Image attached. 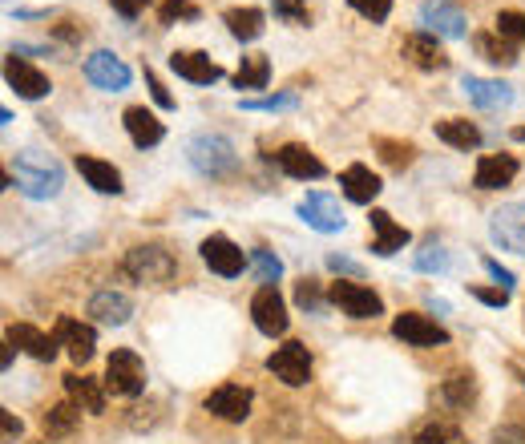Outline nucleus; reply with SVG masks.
Returning <instances> with one entry per match:
<instances>
[{
	"label": "nucleus",
	"instance_id": "9d476101",
	"mask_svg": "<svg viewBox=\"0 0 525 444\" xmlns=\"http://www.w3.org/2000/svg\"><path fill=\"white\" fill-rule=\"evenodd\" d=\"M130 65L122 61V57H114L110 49H97V53H89L85 57V81L93 85V89H105V93H122V89H130Z\"/></svg>",
	"mask_w": 525,
	"mask_h": 444
},
{
	"label": "nucleus",
	"instance_id": "6e6552de",
	"mask_svg": "<svg viewBox=\"0 0 525 444\" xmlns=\"http://www.w3.org/2000/svg\"><path fill=\"white\" fill-rule=\"evenodd\" d=\"M489 235L501 251L525 255V202H505L489 214Z\"/></svg>",
	"mask_w": 525,
	"mask_h": 444
},
{
	"label": "nucleus",
	"instance_id": "de8ad7c7",
	"mask_svg": "<svg viewBox=\"0 0 525 444\" xmlns=\"http://www.w3.org/2000/svg\"><path fill=\"white\" fill-rule=\"evenodd\" d=\"M110 5H114V13H118V17H126V21H138V17L146 13V5H150V0H110Z\"/></svg>",
	"mask_w": 525,
	"mask_h": 444
},
{
	"label": "nucleus",
	"instance_id": "c03bdc74",
	"mask_svg": "<svg viewBox=\"0 0 525 444\" xmlns=\"http://www.w3.org/2000/svg\"><path fill=\"white\" fill-rule=\"evenodd\" d=\"M348 5H352L364 21H372V25L388 21V13H392V0H348Z\"/></svg>",
	"mask_w": 525,
	"mask_h": 444
},
{
	"label": "nucleus",
	"instance_id": "7c9ffc66",
	"mask_svg": "<svg viewBox=\"0 0 525 444\" xmlns=\"http://www.w3.org/2000/svg\"><path fill=\"white\" fill-rule=\"evenodd\" d=\"M65 392H69V400H73L77 408H85V412H105V392L97 388V380L69 372V376H65Z\"/></svg>",
	"mask_w": 525,
	"mask_h": 444
},
{
	"label": "nucleus",
	"instance_id": "4468645a",
	"mask_svg": "<svg viewBox=\"0 0 525 444\" xmlns=\"http://www.w3.org/2000/svg\"><path fill=\"white\" fill-rule=\"evenodd\" d=\"M251 400H255L251 388H243V384H223V388H215V392L206 396V412L219 416V420H227V424H243V420L251 416Z\"/></svg>",
	"mask_w": 525,
	"mask_h": 444
},
{
	"label": "nucleus",
	"instance_id": "6e6d98bb",
	"mask_svg": "<svg viewBox=\"0 0 525 444\" xmlns=\"http://www.w3.org/2000/svg\"><path fill=\"white\" fill-rule=\"evenodd\" d=\"M509 138H513V142H525V126H517V130L509 134Z\"/></svg>",
	"mask_w": 525,
	"mask_h": 444
},
{
	"label": "nucleus",
	"instance_id": "a18cd8bd",
	"mask_svg": "<svg viewBox=\"0 0 525 444\" xmlns=\"http://www.w3.org/2000/svg\"><path fill=\"white\" fill-rule=\"evenodd\" d=\"M146 85H150V97H154V105H158V109H174V105H178V101L170 97V89L158 81V73H154L150 65H146Z\"/></svg>",
	"mask_w": 525,
	"mask_h": 444
},
{
	"label": "nucleus",
	"instance_id": "864d4df0",
	"mask_svg": "<svg viewBox=\"0 0 525 444\" xmlns=\"http://www.w3.org/2000/svg\"><path fill=\"white\" fill-rule=\"evenodd\" d=\"M0 420H5V440H9V444H13V440H17V436H21V420H17V416H13V412H0Z\"/></svg>",
	"mask_w": 525,
	"mask_h": 444
},
{
	"label": "nucleus",
	"instance_id": "49530a36",
	"mask_svg": "<svg viewBox=\"0 0 525 444\" xmlns=\"http://www.w3.org/2000/svg\"><path fill=\"white\" fill-rule=\"evenodd\" d=\"M473 299H481L485 307H505L509 303V291L505 287H469Z\"/></svg>",
	"mask_w": 525,
	"mask_h": 444
},
{
	"label": "nucleus",
	"instance_id": "f8f14e48",
	"mask_svg": "<svg viewBox=\"0 0 525 444\" xmlns=\"http://www.w3.org/2000/svg\"><path fill=\"white\" fill-rule=\"evenodd\" d=\"M420 21L429 25L433 37H449V41H461L469 33V17L453 0H425V5H420Z\"/></svg>",
	"mask_w": 525,
	"mask_h": 444
},
{
	"label": "nucleus",
	"instance_id": "5fc2aeb1",
	"mask_svg": "<svg viewBox=\"0 0 525 444\" xmlns=\"http://www.w3.org/2000/svg\"><path fill=\"white\" fill-rule=\"evenodd\" d=\"M13 352H17V348H13V344H5V356H0V364H5V372L13 368Z\"/></svg>",
	"mask_w": 525,
	"mask_h": 444
},
{
	"label": "nucleus",
	"instance_id": "72a5a7b5",
	"mask_svg": "<svg viewBox=\"0 0 525 444\" xmlns=\"http://www.w3.org/2000/svg\"><path fill=\"white\" fill-rule=\"evenodd\" d=\"M441 400H445V404H453V408H469V404L477 400V380H473L469 372L449 376V380L441 384Z\"/></svg>",
	"mask_w": 525,
	"mask_h": 444
},
{
	"label": "nucleus",
	"instance_id": "5701e85b",
	"mask_svg": "<svg viewBox=\"0 0 525 444\" xmlns=\"http://www.w3.org/2000/svg\"><path fill=\"white\" fill-rule=\"evenodd\" d=\"M122 122H126V134H130V142H134L138 150H150V146H158V142L166 138V126L150 114L146 105H130L126 114H122Z\"/></svg>",
	"mask_w": 525,
	"mask_h": 444
},
{
	"label": "nucleus",
	"instance_id": "4c0bfd02",
	"mask_svg": "<svg viewBox=\"0 0 525 444\" xmlns=\"http://www.w3.org/2000/svg\"><path fill=\"white\" fill-rule=\"evenodd\" d=\"M271 9L287 25H311V0H271Z\"/></svg>",
	"mask_w": 525,
	"mask_h": 444
},
{
	"label": "nucleus",
	"instance_id": "1a4fd4ad",
	"mask_svg": "<svg viewBox=\"0 0 525 444\" xmlns=\"http://www.w3.org/2000/svg\"><path fill=\"white\" fill-rule=\"evenodd\" d=\"M299 218L307 222L311 231H320V235H340L344 222H348L340 198H332V194H324V190H311V194L299 202Z\"/></svg>",
	"mask_w": 525,
	"mask_h": 444
},
{
	"label": "nucleus",
	"instance_id": "4be33fe9",
	"mask_svg": "<svg viewBox=\"0 0 525 444\" xmlns=\"http://www.w3.org/2000/svg\"><path fill=\"white\" fill-rule=\"evenodd\" d=\"M517 158L513 154H485V158H477V170H473V186L477 190H501V186H509L513 178H517Z\"/></svg>",
	"mask_w": 525,
	"mask_h": 444
},
{
	"label": "nucleus",
	"instance_id": "f03ea898",
	"mask_svg": "<svg viewBox=\"0 0 525 444\" xmlns=\"http://www.w3.org/2000/svg\"><path fill=\"white\" fill-rule=\"evenodd\" d=\"M186 158L206 178H231L239 170V154H235L231 138H223V134H194L186 142Z\"/></svg>",
	"mask_w": 525,
	"mask_h": 444
},
{
	"label": "nucleus",
	"instance_id": "aec40b11",
	"mask_svg": "<svg viewBox=\"0 0 525 444\" xmlns=\"http://www.w3.org/2000/svg\"><path fill=\"white\" fill-rule=\"evenodd\" d=\"M5 344H13V348H21V352H29L33 360H41V364H49L53 356H57V336H45L41 327H33V323H13L9 331H5Z\"/></svg>",
	"mask_w": 525,
	"mask_h": 444
},
{
	"label": "nucleus",
	"instance_id": "09e8293b",
	"mask_svg": "<svg viewBox=\"0 0 525 444\" xmlns=\"http://www.w3.org/2000/svg\"><path fill=\"white\" fill-rule=\"evenodd\" d=\"M481 263H485V271H489V275H493L505 291H513V283H517V279H513V271H509V267H501V263H497V259H489V255H485Z\"/></svg>",
	"mask_w": 525,
	"mask_h": 444
},
{
	"label": "nucleus",
	"instance_id": "f257e3e1",
	"mask_svg": "<svg viewBox=\"0 0 525 444\" xmlns=\"http://www.w3.org/2000/svg\"><path fill=\"white\" fill-rule=\"evenodd\" d=\"M13 182H17V190L25 194V198H33V202H49V198H57L61 194V186H65V170H61V162L53 158V154H41V150H21L17 158H13Z\"/></svg>",
	"mask_w": 525,
	"mask_h": 444
},
{
	"label": "nucleus",
	"instance_id": "603ef678",
	"mask_svg": "<svg viewBox=\"0 0 525 444\" xmlns=\"http://www.w3.org/2000/svg\"><path fill=\"white\" fill-rule=\"evenodd\" d=\"M328 267L340 271V275H360V267H356L352 259H340V255H328Z\"/></svg>",
	"mask_w": 525,
	"mask_h": 444
},
{
	"label": "nucleus",
	"instance_id": "7ed1b4c3",
	"mask_svg": "<svg viewBox=\"0 0 525 444\" xmlns=\"http://www.w3.org/2000/svg\"><path fill=\"white\" fill-rule=\"evenodd\" d=\"M126 275L138 279V283H150V287H170L178 279V259L166 251V247H134L126 255Z\"/></svg>",
	"mask_w": 525,
	"mask_h": 444
},
{
	"label": "nucleus",
	"instance_id": "6ab92c4d",
	"mask_svg": "<svg viewBox=\"0 0 525 444\" xmlns=\"http://www.w3.org/2000/svg\"><path fill=\"white\" fill-rule=\"evenodd\" d=\"M400 53H404L416 69H425V73L449 69V57H445V49H441V41H437L433 33H408L404 45H400Z\"/></svg>",
	"mask_w": 525,
	"mask_h": 444
},
{
	"label": "nucleus",
	"instance_id": "37998d69",
	"mask_svg": "<svg viewBox=\"0 0 525 444\" xmlns=\"http://www.w3.org/2000/svg\"><path fill=\"white\" fill-rule=\"evenodd\" d=\"M251 263H255V271H259V283H275L279 275H283V263L271 255V251H251Z\"/></svg>",
	"mask_w": 525,
	"mask_h": 444
},
{
	"label": "nucleus",
	"instance_id": "412c9836",
	"mask_svg": "<svg viewBox=\"0 0 525 444\" xmlns=\"http://www.w3.org/2000/svg\"><path fill=\"white\" fill-rule=\"evenodd\" d=\"M368 222H372V251H376V255H384V259H388V255H396V251H404V247H408V239H412V235L400 227V222H396L388 210L372 206V218H368Z\"/></svg>",
	"mask_w": 525,
	"mask_h": 444
},
{
	"label": "nucleus",
	"instance_id": "f3484780",
	"mask_svg": "<svg viewBox=\"0 0 525 444\" xmlns=\"http://www.w3.org/2000/svg\"><path fill=\"white\" fill-rule=\"evenodd\" d=\"M170 69L190 81V85H215L223 81V65L219 61H210V53H198V49H178L170 53Z\"/></svg>",
	"mask_w": 525,
	"mask_h": 444
},
{
	"label": "nucleus",
	"instance_id": "dca6fc26",
	"mask_svg": "<svg viewBox=\"0 0 525 444\" xmlns=\"http://www.w3.org/2000/svg\"><path fill=\"white\" fill-rule=\"evenodd\" d=\"M57 344L73 356V364H85V360H93V352H97V331L89 327V323H81V319H73V315H61L57 319Z\"/></svg>",
	"mask_w": 525,
	"mask_h": 444
},
{
	"label": "nucleus",
	"instance_id": "ddd939ff",
	"mask_svg": "<svg viewBox=\"0 0 525 444\" xmlns=\"http://www.w3.org/2000/svg\"><path fill=\"white\" fill-rule=\"evenodd\" d=\"M198 255H202V263H206L210 271L223 275V279H239V275H243V267H247L243 247H235L227 235H210V239L198 247Z\"/></svg>",
	"mask_w": 525,
	"mask_h": 444
},
{
	"label": "nucleus",
	"instance_id": "a878e982",
	"mask_svg": "<svg viewBox=\"0 0 525 444\" xmlns=\"http://www.w3.org/2000/svg\"><path fill=\"white\" fill-rule=\"evenodd\" d=\"M340 190H344V198H348V202H356V206H372V202H376V194H380L384 186H380V178H376L368 166L352 162V166L340 174Z\"/></svg>",
	"mask_w": 525,
	"mask_h": 444
},
{
	"label": "nucleus",
	"instance_id": "8fccbe9b",
	"mask_svg": "<svg viewBox=\"0 0 525 444\" xmlns=\"http://www.w3.org/2000/svg\"><path fill=\"white\" fill-rule=\"evenodd\" d=\"M489 444H525V428L505 424V428H497V432H493V440H489Z\"/></svg>",
	"mask_w": 525,
	"mask_h": 444
},
{
	"label": "nucleus",
	"instance_id": "b1692460",
	"mask_svg": "<svg viewBox=\"0 0 525 444\" xmlns=\"http://www.w3.org/2000/svg\"><path fill=\"white\" fill-rule=\"evenodd\" d=\"M77 174L97 190V194H122V170L105 158L93 154H77Z\"/></svg>",
	"mask_w": 525,
	"mask_h": 444
},
{
	"label": "nucleus",
	"instance_id": "2f4dec72",
	"mask_svg": "<svg viewBox=\"0 0 525 444\" xmlns=\"http://www.w3.org/2000/svg\"><path fill=\"white\" fill-rule=\"evenodd\" d=\"M267 81H271V61H267V53H247L243 65H239V73H235V85H239V89H267Z\"/></svg>",
	"mask_w": 525,
	"mask_h": 444
},
{
	"label": "nucleus",
	"instance_id": "bb28decb",
	"mask_svg": "<svg viewBox=\"0 0 525 444\" xmlns=\"http://www.w3.org/2000/svg\"><path fill=\"white\" fill-rule=\"evenodd\" d=\"M461 89H465V97H469L477 109H501V105L513 101V89H509V85L489 81V77H473V73L461 77Z\"/></svg>",
	"mask_w": 525,
	"mask_h": 444
},
{
	"label": "nucleus",
	"instance_id": "58836bf2",
	"mask_svg": "<svg viewBox=\"0 0 525 444\" xmlns=\"http://www.w3.org/2000/svg\"><path fill=\"white\" fill-rule=\"evenodd\" d=\"M202 9L194 5V0H166V5L158 9V21L162 25H178V21H198Z\"/></svg>",
	"mask_w": 525,
	"mask_h": 444
},
{
	"label": "nucleus",
	"instance_id": "3c124183",
	"mask_svg": "<svg viewBox=\"0 0 525 444\" xmlns=\"http://www.w3.org/2000/svg\"><path fill=\"white\" fill-rule=\"evenodd\" d=\"M53 33H57V37H61V41H69V45H73V41H81V37H85V29H81V25H77V21H65V25H57V29H53Z\"/></svg>",
	"mask_w": 525,
	"mask_h": 444
},
{
	"label": "nucleus",
	"instance_id": "9b49d317",
	"mask_svg": "<svg viewBox=\"0 0 525 444\" xmlns=\"http://www.w3.org/2000/svg\"><path fill=\"white\" fill-rule=\"evenodd\" d=\"M251 319H255V327L263 331V336H283L287 331V303H283V295H279V287L275 283H263L259 291H255V299H251Z\"/></svg>",
	"mask_w": 525,
	"mask_h": 444
},
{
	"label": "nucleus",
	"instance_id": "f704fd0d",
	"mask_svg": "<svg viewBox=\"0 0 525 444\" xmlns=\"http://www.w3.org/2000/svg\"><path fill=\"white\" fill-rule=\"evenodd\" d=\"M412 444H469V440H465V432H461L457 424H449V420H429L425 428H416Z\"/></svg>",
	"mask_w": 525,
	"mask_h": 444
},
{
	"label": "nucleus",
	"instance_id": "20e7f679",
	"mask_svg": "<svg viewBox=\"0 0 525 444\" xmlns=\"http://www.w3.org/2000/svg\"><path fill=\"white\" fill-rule=\"evenodd\" d=\"M105 388L114 396H138L146 392V364L134 348H114L110 364H105Z\"/></svg>",
	"mask_w": 525,
	"mask_h": 444
},
{
	"label": "nucleus",
	"instance_id": "c85d7f7f",
	"mask_svg": "<svg viewBox=\"0 0 525 444\" xmlns=\"http://www.w3.org/2000/svg\"><path fill=\"white\" fill-rule=\"evenodd\" d=\"M473 49H477V57H485L489 65H501V69H509V65H517V45H513L509 37H501L497 29H485V33H473Z\"/></svg>",
	"mask_w": 525,
	"mask_h": 444
},
{
	"label": "nucleus",
	"instance_id": "a211bd4d",
	"mask_svg": "<svg viewBox=\"0 0 525 444\" xmlns=\"http://www.w3.org/2000/svg\"><path fill=\"white\" fill-rule=\"evenodd\" d=\"M275 166L287 174V178H299V182H315V178H324L328 174V166L315 158L307 146H299V142H287V146H279L275 150Z\"/></svg>",
	"mask_w": 525,
	"mask_h": 444
},
{
	"label": "nucleus",
	"instance_id": "393cba45",
	"mask_svg": "<svg viewBox=\"0 0 525 444\" xmlns=\"http://www.w3.org/2000/svg\"><path fill=\"white\" fill-rule=\"evenodd\" d=\"M89 315L97 319V323H110V327H122V323H130V315H134V299L126 295V291H97L93 299H89Z\"/></svg>",
	"mask_w": 525,
	"mask_h": 444
},
{
	"label": "nucleus",
	"instance_id": "ea45409f",
	"mask_svg": "<svg viewBox=\"0 0 525 444\" xmlns=\"http://www.w3.org/2000/svg\"><path fill=\"white\" fill-rule=\"evenodd\" d=\"M295 303H299L303 311H311V315H320V311H324V291H320V283H315V279H299V283H295Z\"/></svg>",
	"mask_w": 525,
	"mask_h": 444
},
{
	"label": "nucleus",
	"instance_id": "39448f33",
	"mask_svg": "<svg viewBox=\"0 0 525 444\" xmlns=\"http://www.w3.org/2000/svg\"><path fill=\"white\" fill-rule=\"evenodd\" d=\"M392 336L404 340L408 348H445L449 344V331L437 319L420 315V311H400L392 319Z\"/></svg>",
	"mask_w": 525,
	"mask_h": 444
},
{
	"label": "nucleus",
	"instance_id": "0eeeda50",
	"mask_svg": "<svg viewBox=\"0 0 525 444\" xmlns=\"http://www.w3.org/2000/svg\"><path fill=\"white\" fill-rule=\"evenodd\" d=\"M267 372H271L275 380H283L287 388H303V384L311 380V352H307V344L287 340L283 348H275V352L267 356Z\"/></svg>",
	"mask_w": 525,
	"mask_h": 444
},
{
	"label": "nucleus",
	"instance_id": "cd10ccee",
	"mask_svg": "<svg viewBox=\"0 0 525 444\" xmlns=\"http://www.w3.org/2000/svg\"><path fill=\"white\" fill-rule=\"evenodd\" d=\"M223 25H227V33L235 37V41H243V45H251V41H259L263 33H267V13L263 9H227L223 13Z\"/></svg>",
	"mask_w": 525,
	"mask_h": 444
},
{
	"label": "nucleus",
	"instance_id": "c9c22d12",
	"mask_svg": "<svg viewBox=\"0 0 525 444\" xmlns=\"http://www.w3.org/2000/svg\"><path fill=\"white\" fill-rule=\"evenodd\" d=\"M247 114H283V109H299V93H275V97H243L239 101Z\"/></svg>",
	"mask_w": 525,
	"mask_h": 444
},
{
	"label": "nucleus",
	"instance_id": "473e14b6",
	"mask_svg": "<svg viewBox=\"0 0 525 444\" xmlns=\"http://www.w3.org/2000/svg\"><path fill=\"white\" fill-rule=\"evenodd\" d=\"M41 424H45L49 436H69V432H77V424H81V408H77L73 400L53 404V408L41 416Z\"/></svg>",
	"mask_w": 525,
	"mask_h": 444
},
{
	"label": "nucleus",
	"instance_id": "a19ab883",
	"mask_svg": "<svg viewBox=\"0 0 525 444\" xmlns=\"http://www.w3.org/2000/svg\"><path fill=\"white\" fill-rule=\"evenodd\" d=\"M376 150H380V158H384L388 166H396V170H400V166H408V162H412V154H416V150H412V142H392V138H376Z\"/></svg>",
	"mask_w": 525,
	"mask_h": 444
},
{
	"label": "nucleus",
	"instance_id": "e433bc0d",
	"mask_svg": "<svg viewBox=\"0 0 525 444\" xmlns=\"http://www.w3.org/2000/svg\"><path fill=\"white\" fill-rule=\"evenodd\" d=\"M412 267H416V271H425V275H445V271L453 267V259H449L445 247L429 243L425 251H416V255H412Z\"/></svg>",
	"mask_w": 525,
	"mask_h": 444
},
{
	"label": "nucleus",
	"instance_id": "2eb2a0df",
	"mask_svg": "<svg viewBox=\"0 0 525 444\" xmlns=\"http://www.w3.org/2000/svg\"><path fill=\"white\" fill-rule=\"evenodd\" d=\"M5 81H9V89L17 93V97H25V101H41V97H49V77L41 73V69H33L25 57H17V53H9L5 57Z\"/></svg>",
	"mask_w": 525,
	"mask_h": 444
},
{
	"label": "nucleus",
	"instance_id": "c756f323",
	"mask_svg": "<svg viewBox=\"0 0 525 444\" xmlns=\"http://www.w3.org/2000/svg\"><path fill=\"white\" fill-rule=\"evenodd\" d=\"M433 130H437V138H441L445 146H453V150H477V146H481V130H477L473 122H465V118H445V122H437Z\"/></svg>",
	"mask_w": 525,
	"mask_h": 444
},
{
	"label": "nucleus",
	"instance_id": "423d86ee",
	"mask_svg": "<svg viewBox=\"0 0 525 444\" xmlns=\"http://www.w3.org/2000/svg\"><path fill=\"white\" fill-rule=\"evenodd\" d=\"M328 299H332L344 315H352V319H376V315H384V299H380L372 287L352 283V279H336V283L328 287Z\"/></svg>",
	"mask_w": 525,
	"mask_h": 444
},
{
	"label": "nucleus",
	"instance_id": "79ce46f5",
	"mask_svg": "<svg viewBox=\"0 0 525 444\" xmlns=\"http://www.w3.org/2000/svg\"><path fill=\"white\" fill-rule=\"evenodd\" d=\"M497 33L509 37V41H521V45H525V13H517V9H501V13H497Z\"/></svg>",
	"mask_w": 525,
	"mask_h": 444
}]
</instances>
